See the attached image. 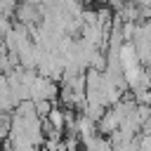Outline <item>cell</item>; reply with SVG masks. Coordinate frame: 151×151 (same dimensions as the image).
I'll return each instance as SVG.
<instances>
[{
    "label": "cell",
    "mask_w": 151,
    "mask_h": 151,
    "mask_svg": "<svg viewBox=\"0 0 151 151\" xmlns=\"http://www.w3.org/2000/svg\"><path fill=\"white\" fill-rule=\"evenodd\" d=\"M59 97V87L52 78H45L40 73H35L33 83H31V101H54Z\"/></svg>",
    "instance_id": "cell-1"
},
{
    "label": "cell",
    "mask_w": 151,
    "mask_h": 151,
    "mask_svg": "<svg viewBox=\"0 0 151 151\" xmlns=\"http://www.w3.org/2000/svg\"><path fill=\"white\" fill-rule=\"evenodd\" d=\"M0 50H2V42H0Z\"/></svg>",
    "instance_id": "cell-5"
},
{
    "label": "cell",
    "mask_w": 151,
    "mask_h": 151,
    "mask_svg": "<svg viewBox=\"0 0 151 151\" xmlns=\"http://www.w3.org/2000/svg\"><path fill=\"white\" fill-rule=\"evenodd\" d=\"M83 149L85 151H113V146H111V139H106L104 134H87L85 139H83Z\"/></svg>",
    "instance_id": "cell-3"
},
{
    "label": "cell",
    "mask_w": 151,
    "mask_h": 151,
    "mask_svg": "<svg viewBox=\"0 0 151 151\" xmlns=\"http://www.w3.org/2000/svg\"><path fill=\"white\" fill-rule=\"evenodd\" d=\"M14 17H17V24H19V26L33 28V26H38V24L42 21V9H40V5L19 0V5H17V9H14Z\"/></svg>",
    "instance_id": "cell-2"
},
{
    "label": "cell",
    "mask_w": 151,
    "mask_h": 151,
    "mask_svg": "<svg viewBox=\"0 0 151 151\" xmlns=\"http://www.w3.org/2000/svg\"><path fill=\"white\" fill-rule=\"evenodd\" d=\"M14 28V24H12V17H5V14H0V42L7 38V33Z\"/></svg>",
    "instance_id": "cell-4"
}]
</instances>
